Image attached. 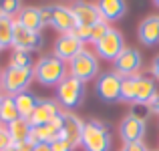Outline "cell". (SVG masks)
Masks as SVG:
<instances>
[{
  "instance_id": "obj_27",
  "label": "cell",
  "mask_w": 159,
  "mask_h": 151,
  "mask_svg": "<svg viewBox=\"0 0 159 151\" xmlns=\"http://www.w3.org/2000/svg\"><path fill=\"white\" fill-rule=\"evenodd\" d=\"M75 39H79L83 44L85 43H91V36H93V26H83V24H77L75 30L70 32Z\"/></svg>"
},
{
  "instance_id": "obj_32",
  "label": "cell",
  "mask_w": 159,
  "mask_h": 151,
  "mask_svg": "<svg viewBox=\"0 0 159 151\" xmlns=\"http://www.w3.org/2000/svg\"><path fill=\"white\" fill-rule=\"evenodd\" d=\"M51 147H52V151H75L65 139H57L54 143H51Z\"/></svg>"
},
{
  "instance_id": "obj_1",
  "label": "cell",
  "mask_w": 159,
  "mask_h": 151,
  "mask_svg": "<svg viewBox=\"0 0 159 151\" xmlns=\"http://www.w3.org/2000/svg\"><path fill=\"white\" fill-rule=\"evenodd\" d=\"M34 71V81H39L43 87H58L66 77V62L57 58L54 54H44L32 66Z\"/></svg>"
},
{
  "instance_id": "obj_21",
  "label": "cell",
  "mask_w": 159,
  "mask_h": 151,
  "mask_svg": "<svg viewBox=\"0 0 159 151\" xmlns=\"http://www.w3.org/2000/svg\"><path fill=\"white\" fill-rule=\"evenodd\" d=\"M39 97H36L34 93H30V91H24V93H18L14 97V103H16V109H18V115L22 117V119H30L32 111L36 109V105H39Z\"/></svg>"
},
{
  "instance_id": "obj_10",
  "label": "cell",
  "mask_w": 159,
  "mask_h": 151,
  "mask_svg": "<svg viewBox=\"0 0 159 151\" xmlns=\"http://www.w3.org/2000/svg\"><path fill=\"white\" fill-rule=\"evenodd\" d=\"M44 39L40 32H32L28 28L20 26L14 18V36H12V48L18 50H26V53H32V50H39L43 47Z\"/></svg>"
},
{
  "instance_id": "obj_6",
  "label": "cell",
  "mask_w": 159,
  "mask_h": 151,
  "mask_svg": "<svg viewBox=\"0 0 159 151\" xmlns=\"http://www.w3.org/2000/svg\"><path fill=\"white\" fill-rule=\"evenodd\" d=\"M121 81L123 79L115 73V71H107L101 77L97 79V85H95V91H97V97L103 101V103H117L121 101Z\"/></svg>"
},
{
  "instance_id": "obj_26",
  "label": "cell",
  "mask_w": 159,
  "mask_h": 151,
  "mask_svg": "<svg viewBox=\"0 0 159 151\" xmlns=\"http://www.w3.org/2000/svg\"><path fill=\"white\" fill-rule=\"evenodd\" d=\"M22 8L24 6L18 2V0H2V2H0V12H2V14H6V16H10V18L18 16Z\"/></svg>"
},
{
  "instance_id": "obj_30",
  "label": "cell",
  "mask_w": 159,
  "mask_h": 151,
  "mask_svg": "<svg viewBox=\"0 0 159 151\" xmlns=\"http://www.w3.org/2000/svg\"><path fill=\"white\" fill-rule=\"evenodd\" d=\"M10 145H14V143H12L10 135H8V131H6V127H2V129H0V151H6Z\"/></svg>"
},
{
  "instance_id": "obj_36",
  "label": "cell",
  "mask_w": 159,
  "mask_h": 151,
  "mask_svg": "<svg viewBox=\"0 0 159 151\" xmlns=\"http://www.w3.org/2000/svg\"><path fill=\"white\" fill-rule=\"evenodd\" d=\"M32 151H52V147H51V143H36L32 147Z\"/></svg>"
},
{
  "instance_id": "obj_5",
  "label": "cell",
  "mask_w": 159,
  "mask_h": 151,
  "mask_svg": "<svg viewBox=\"0 0 159 151\" xmlns=\"http://www.w3.org/2000/svg\"><path fill=\"white\" fill-rule=\"evenodd\" d=\"M69 73H70V77L79 79V81H83V83L93 81V79L99 75V58H97V54H93L91 50L85 48L81 54H77V57L69 62Z\"/></svg>"
},
{
  "instance_id": "obj_7",
  "label": "cell",
  "mask_w": 159,
  "mask_h": 151,
  "mask_svg": "<svg viewBox=\"0 0 159 151\" xmlns=\"http://www.w3.org/2000/svg\"><path fill=\"white\" fill-rule=\"evenodd\" d=\"M141 65H143V57H141V53L137 48H131V47H125L123 53L113 61V69H115V73L119 75L121 79L135 77V75L139 73Z\"/></svg>"
},
{
  "instance_id": "obj_4",
  "label": "cell",
  "mask_w": 159,
  "mask_h": 151,
  "mask_svg": "<svg viewBox=\"0 0 159 151\" xmlns=\"http://www.w3.org/2000/svg\"><path fill=\"white\" fill-rule=\"evenodd\" d=\"M85 93H87L85 83L69 75V77L57 87V103L61 105L62 109H66V111H73V109H77V107L83 105Z\"/></svg>"
},
{
  "instance_id": "obj_25",
  "label": "cell",
  "mask_w": 159,
  "mask_h": 151,
  "mask_svg": "<svg viewBox=\"0 0 159 151\" xmlns=\"http://www.w3.org/2000/svg\"><path fill=\"white\" fill-rule=\"evenodd\" d=\"M137 81H139V75H135V77H127V79L121 81V101H123V103H133V101H135Z\"/></svg>"
},
{
  "instance_id": "obj_39",
  "label": "cell",
  "mask_w": 159,
  "mask_h": 151,
  "mask_svg": "<svg viewBox=\"0 0 159 151\" xmlns=\"http://www.w3.org/2000/svg\"><path fill=\"white\" fill-rule=\"evenodd\" d=\"M2 97H4V95H2V93H0V103H2Z\"/></svg>"
},
{
  "instance_id": "obj_20",
  "label": "cell",
  "mask_w": 159,
  "mask_h": 151,
  "mask_svg": "<svg viewBox=\"0 0 159 151\" xmlns=\"http://www.w3.org/2000/svg\"><path fill=\"white\" fill-rule=\"evenodd\" d=\"M6 131L8 135H10L12 143L18 145V143H24V141L30 139V133H32V125L28 119H22V117H18L16 121H12L10 125H6Z\"/></svg>"
},
{
  "instance_id": "obj_43",
  "label": "cell",
  "mask_w": 159,
  "mask_h": 151,
  "mask_svg": "<svg viewBox=\"0 0 159 151\" xmlns=\"http://www.w3.org/2000/svg\"><path fill=\"white\" fill-rule=\"evenodd\" d=\"M155 151H159V149H155Z\"/></svg>"
},
{
  "instance_id": "obj_29",
  "label": "cell",
  "mask_w": 159,
  "mask_h": 151,
  "mask_svg": "<svg viewBox=\"0 0 159 151\" xmlns=\"http://www.w3.org/2000/svg\"><path fill=\"white\" fill-rule=\"evenodd\" d=\"M129 115H133L135 119H141V121H145L149 115H151V107H149V105L131 103V111H129Z\"/></svg>"
},
{
  "instance_id": "obj_38",
  "label": "cell",
  "mask_w": 159,
  "mask_h": 151,
  "mask_svg": "<svg viewBox=\"0 0 159 151\" xmlns=\"http://www.w3.org/2000/svg\"><path fill=\"white\" fill-rule=\"evenodd\" d=\"M153 4H155V6H157V8H159V0H155V2H153Z\"/></svg>"
},
{
  "instance_id": "obj_14",
  "label": "cell",
  "mask_w": 159,
  "mask_h": 151,
  "mask_svg": "<svg viewBox=\"0 0 159 151\" xmlns=\"http://www.w3.org/2000/svg\"><path fill=\"white\" fill-rule=\"evenodd\" d=\"M137 36L145 47L159 44V14H149L137 26Z\"/></svg>"
},
{
  "instance_id": "obj_12",
  "label": "cell",
  "mask_w": 159,
  "mask_h": 151,
  "mask_svg": "<svg viewBox=\"0 0 159 151\" xmlns=\"http://www.w3.org/2000/svg\"><path fill=\"white\" fill-rule=\"evenodd\" d=\"M61 113L62 111H61V105L57 103V99H40L28 121H30L32 127H40V125H48Z\"/></svg>"
},
{
  "instance_id": "obj_2",
  "label": "cell",
  "mask_w": 159,
  "mask_h": 151,
  "mask_svg": "<svg viewBox=\"0 0 159 151\" xmlns=\"http://www.w3.org/2000/svg\"><path fill=\"white\" fill-rule=\"evenodd\" d=\"M34 81V71L32 69H18V66H6L0 75V89L4 95L16 97L18 93L28 91L30 83Z\"/></svg>"
},
{
  "instance_id": "obj_40",
  "label": "cell",
  "mask_w": 159,
  "mask_h": 151,
  "mask_svg": "<svg viewBox=\"0 0 159 151\" xmlns=\"http://www.w3.org/2000/svg\"><path fill=\"white\" fill-rule=\"evenodd\" d=\"M2 127H4V125H2V123H0V129H2Z\"/></svg>"
},
{
  "instance_id": "obj_18",
  "label": "cell",
  "mask_w": 159,
  "mask_h": 151,
  "mask_svg": "<svg viewBox=\"0 0 159 151\" xmlns=\"http://www.w3.org/2000/svg\"><path fill=\"white\" fill-rule=\"evenodd\" d=\"M97 6L99 12H101V18L105 22H115L127 12V4L123 0H101Z\"/></svg>"
},
{
  "instance_id": "obj_8",
  "label": "cell",
  "mask_w": 159,
  "mask_h": 151,
  "mask_svg": "<svg viewBox=\"0 0 159 151\" xmlns=\"http://www.w3.org/2000/svg\"><path fill=\"white\" fill-rule=\"evenodd\" d=\"M95 50H97V57L105 58V61H115L121 53L125 50V39L117 28H109V32L95 44Z\"/></svg>"
},
{
  "instance_id": "obj_19",
  "label": "cell",
  "mask_w": 159,
  "mask_h": 151,
  "mask_svg": "<svg viewBox=\"0 0 159 151\" xmlns=\"http://www.w3.org/2000/svg\"><path fill=\"white\" fill-rule=\"evenodd\" d=\"M155 95H157V81L155 79L139 77V81H137V93H135V101H133V103L149 105Z\"/></svg>"
},
{
  "instance_id": "obj_23",
  "label": "cell",
  "mask_w": 159,
  "mask_h": 151,
  "mask_svg": "<svg viewBox=\"0 0 159 151\" xmlns=\"http://www.w3.org/2000/svg\"><path fill=\"white\" fill-rule=\"evenodd\" d=\"M12 36H14V18L0 12V47H12Z\"/></svg>"
},
{
  "instance_id": "obj_3",
  "label": "cell",
  "mask_w": 159,
  "mask_h": 151,
  "mask_svg": "<svg viewBox=\"0 0 159 151\" xmlns=\"http://www.w3.org/2000/svg\"><path fill=\"white\" fill-rule=\"evenodd\" d=\"M81 145L85 151H111V133L101 121L91 119L85 123Z\"/></svg>"
},
{
  "instance_id": "obj_11",
  "label": "cell",
  "mask_w": 159,
  "mask_h": 151,
  "mask_svg": "<svg viewBox=\"0 0 159 151\" xmlns=\"http://www.w3.org/2000/svg\"><path fill=\"white\" fill-rule=\"evenodd\" d=\"M85 47H83V43L79 39H75L70 32H66V34H61L57 40H54V47H52V54L57 58H61V61H73L77 54H81Z\"/></svg>"
},
{
  "instance_id": "obj_41",
  "label": "cell",
  "mask_w": 159,
  "mask_h": 151,
  "mask_svg": "<svg viewBox=\"0 0 159 151\" xmlns=\"http://www.w3.org/2000/svg\"><path fill=\"white\" fill-rule=\"evenodd\" d=\"M0 75H2V71H0ZM0 91H2V89H0Z\"/></svg>"
},
{
  "instance_id": "obj_34",
  "label": "cell",
  "mask_w": 159,
  "mask_h": 151,
  "mask_svg": "<svg viewBox=\"0 0 159 151\" xmlns=\"http://www.w3.org/2000/svg\"><path fill=\"white\" fill-rule=\"evenodd\" d=\"M151 73H153V77H155V81H159V54L151 61Z\"/></svg>"
},
{
  "instance_id": "obj_35",
  "label": "cell",
  "mask_w": 159,
  "mask_h": 151,
  "mask_svg": "<svg viewBox=\"0 0 159 151\" xmlns=\"http://www.w3.org/2000/svg\"><path fill=\"white\" fill-rule=\"evenodd\" d=\"M149 107H151V113H157L159 115V91H157L155 97H153V101L149 103Z\"/></svg>"
},
{
  "instance_id": "obj_28",
  "label": "cell",
  "mask_w": 159,
  "mask_h": 151,
  "mask_svg": "<svg viewBox=\"0 0 159 151\" xmlns=\"http://www.w3.org/2000/svg\"><path fill=\"white\" fill-rule=\"evenodd\" d=\"M109 28H111V26H109V22H105V20H99L97 24H93V36H91V43L97 44L99 40L109 32Z\"/></svg>"
},
{
  "instance_id": "obj_24",
  "label": "cell",
  "mask_w": 159,
  "mask_h": 151,
  "mask_svg": "<svg viewBox=\"0 0 159 151\" xmlns=\"http://www.w3.org/2000/svg\"><path fill=\"white\" fill-rule=\"evenodd\" d=\"M8 66H18V69H32V66H34L32 54L26 53V50L12 48L10 58H8Z\"/></svg>"
},
{
  "instance_id": "obj_22",
  "label": "cell",
  "mask_w": 159,
  "mask_h": 151,
  "mask_svg": "<svg viewBox=\"0 0 159 151\" xmlns=\"http://www.w3.org/2000/svg\"><path fill=\"white\" fill-rule=\"evenodd\" d=\"M18 109H16V103H14V97L10 95H4L2 97V103H0V123L6 127L10 125L12 121L18 119Z\"/></svg>"
},
{
  "instance_id": "obj_44",
  "label": "cell",
  "mask_w": 159,
  "mask_h": 151,
  "mask_svg": "<svg viewBox=\"0 0 159 151\" xmlns=\"http://www.w3.org/2000/svg\"><path fill=\"white\" fill-rule=\"evenodd\" d=\"M121 151H123V149H121Z\"/></svg>"
},
{
  "instance_id": "obj_13",
  "label": "cell",
  "mask_w": 159,
  "mask_h": 151,
  "mask_svg": "<svg viewBox=\"0 0 159 151\" xmlns=\"http://www.w3.org/2000/svg\"><path fill=\"white\" fill-rule=\"evenodd\" d=\"M119 135L123 143H135V141H143L145 137V121L135 119L133 115H125L123 121L119 123Z\"/></svg>"
},
{
  "instance_id": "obj_9",
  "label": "cell",
  "mask_w": 159,
  "mask_h": 151,
  "mask_svg": "<svg viewBox=\"0 0 159 151\" xmlns=\"http://www.w3.org/2000/svg\"><path fill=\"white\" fill-rule=\"evenodd\" d=\"M83 129H85V123H83L81 117L70 113V111H62V135H61V139H65L73 149H77L81 145Z\"/></svg>"
},
{
  "instance_id": "obj_17",
  "label": "cell",
  "mask_w": 159,
  "mask_h": 151,
  "mask_svg": "<svg viewBox=\"0 0 159 151\" xmlns=\"http://www.w3.org/2000/svg\"><path fill=\"white\" fill-rule=\"evenodd\" d=\"M16 22H18L20 26L32 30V32H40L44 28L43 12H40V8H36V6H24L22 10H20V14L16 16Z\"/></svg>"
},
{
  "instance_id": "obj_16",
  "label": "cell",
  "mask_w": 159,
  "mask_h": 151,
  "mask_svg": "<svg viewBox=\"0 0 159 151\" xmlns=\"http://www.w3.org/2000/svg\"><path fill=\"white\" fill-rule=\"evenodd\" d=\"M70 10H73V14H75L77 24H83V26H93V24H97L99 20H103L97 4L77 2V4H73V6H70Z\"/></svg>"
},
{
  "instance_id": "obj_15",
  "label": "cell",
  "mask_w": 159,
  "mask_h": 151,
  "mask_svg": "<svg viewBox=\"0 0 159 151\" xmlns=\"http://www.w3.org/2000/svg\"><path fill=\"white\" fill-rule=\"evenodd\" d=\"M51 26L54 30H58L61 34H66V32H73L75 26H77V20H75V14L69 6H52V20Z\"/></svg>"
},
{
  "instance_id": "obj_31",
  "label": "cell",
  "mask_w": 159,
  "mask_h": 151,
  "mask_svg": "<svg viewBox=\"0 0 159 151\" xmlns=\"http://www.w3.org/2000/svg\"><path fill=\"white\" fill-rule=\"evenodd\" d=\"M123 151H149V149L143 141H135V143H125Z\"/></svg>"
},
{
  "instance_id": "obj_33",
  "label": "cell",
  "mask_w": 159,
  "mask_h": 151,
  "mask_svg": "<svg viewBox=\"0 0 159 151\" xmlns=\"http://www.w3.org/2000/svg\"><path fill=\"white\" fill-rule=\"evenodd\" d=\"M40 12H43L44 26H51V20H52V6H43V8H40Z\"/></svg>"
},
{
  "instance_id": "obj_37",
  "label": "cell",
  "mask_w": 159,
  "mask_h": 151,
  "mask_svg": "<svg viewBox=\"0 0 159 151\" xmlns=\"http://www.w3.org/2000/svg\"><path fill=\"white\" fill-rule=\"evenodd\" d=\"M6 151H20V149H18V145H10V147H8Z\"/></svg>"
},
{
  "instance_id": "obj_42",
  "label": "cell",
  "mask_w": 159,
  "mask_h": 151,
  "mask_svg": "<svg viewBox=\"0 0 159 151\" xmlns=\"http://www.w3.org/2000/svg\"><path fill=\"white\" fill-rule=\"evenodd\" d=\"M0 50H2V47H0Z\"/></svg>"
}]
</instances>
